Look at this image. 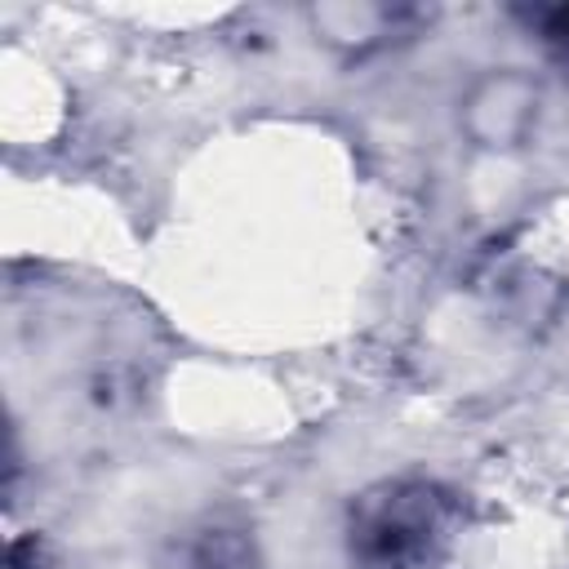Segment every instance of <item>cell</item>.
I'll use <instances>...</instances> for the list:
<instances>
[{"instance_id": "1", "label": "cell", "mask_w": 569, "mask_h": 569, "mask_svg": "<svg viewBox=\"0 0 569 569\" xmlns=\"http://www.w3.org/2000/svg\"><path fill=\"white\" fill-rule=\"evenodd\" d=\"M533 116H538V89L516 71L489 76L467 102V129L480 147H516L529 133Z\"/></svg>"}, {"instance_id": "2", "label": "cell", "mask_w": 569, "mask_h": 569, "mask_svg": "<svg viewBox=\"0 0 569 569\" xmlns=\"http://www.w3.org/2000/svg\"><path fill=\"white\" fill-rule=\"evenodd\" d=\"M547 40H551V53L560 67H569V9H556L551 22H547Z\"/></svg>"}]
</instances>
